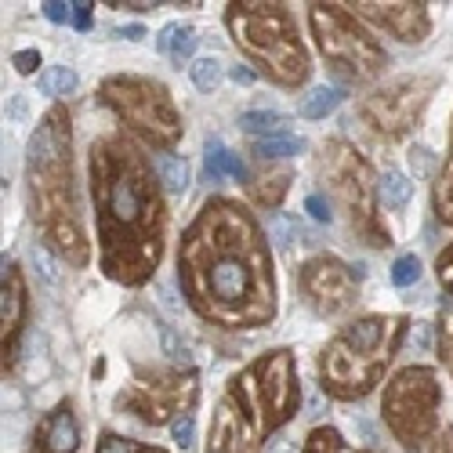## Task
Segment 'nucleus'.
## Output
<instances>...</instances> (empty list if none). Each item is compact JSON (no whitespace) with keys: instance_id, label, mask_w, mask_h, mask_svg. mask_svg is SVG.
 Segmentation results:
<instances>
[{"instance_id":"c85d7f7f","label":"nucleus","mask_w":453,"mask_h":453,"mask_svg":"<svg viewBox=\"0 0 453 453\" xmlns=\"http://www.w3.org/2000/svg\"><path fill=\"white\" fill-rule=\"evenodd\" d=\"M439 356L446 363V370L453 373V309L442 312V334H439Z\"/></svg>"},{"instance_id":"ea45409f","label":"nucleus","mask_w":453,"mask_h":453,"mask_svg":"<svg viewBox=\"0 0 453 453\" xmlns=\"http://www.w3.org/2000/svg\"><path fill=\"white\" fill-rule=\"evenodd\" d=\"M269 453H294V446H290L287 439H276V442L269 446Z\"/></svg>"},{"instance_id":"a211bd4d","label":"nucleus","mask_w":453,"mask_h":453,"mask_svg":"<svg viewBox=\"0 0 453 453\" xmlns=\"http://www.w3.org/2000/svg\"><path fill=\"white\" fill-rule=\"evenodd\" d=\"M77 73H73L69 65H51V69H44L41 73V81H36V88H41V95H48V98H65V95H73L77 91Z\"/></svg>"},{"instance_id":"a19ab883","label":"nucleus","mask_w":453,"mask_h":453,"mask_svg":"<svg viewBox=\"0 0 453 453\" xmlns=\"http://www.w3.org/2000/svg\"><path fill=\"white\" fill-rule=\"evenodd\" d=\"M124 36H127V41H142L145 29H142V26H127V29H124Z\"/></svg>"},{"instance_id":"6e6552de","label":"nucleus","mask_w":453,"mask_h":453,"mask_svg":"<svg viewBox=\"0 0 453 453\" xmlns=\"http://www.w3.org/2000/svg\"><path fill=\"white\" fill-rule=\"evenodd\" d=\"M439 403H442V388L435 370L406 366L388 381L381 410L392 435L406 449H421V442H428V435L439 428Z\"/></svg>"},{"instance_id":"9d476101","label":"nucleus","mask_w":453,"mask_h":453,"mask_svg":"<svg viewBox=\"0 0 453 453\" xmlns=\"http://www.w3.org/2000/svg\"><path fill=\"white\" fill-rule=\"evenodd\" d=\"M326 174H330L334 193L349 207L352 225L366 236V243L388 247L392 236H388V229H381V218H377V181H373L366 160H359L349 145L334 142L326 149Z\"/></svg>"},{"instance_id":"c756f323","label":"nucleus","mask_w":453,"mask_h":453,"mask_svg":"<svg viewBox=\"0 0 453 453\" xmlns=\"http://www.w3.org/2000/svg\"><path fill=\"white\" fill-rule=\"evenodd\" d=\"M145 446L134 442V439H124V435H102L98 442V453H142Z\"/></svg>"},{"instance_id":"423d86ee","label":"nucleus","mask_w":453,"mask_h":453,"mask_svg":"<svg viewBox=\"0 0 453 453\" xmlns=\"http://www.w3.org/2000/svg\"><path fill=\"white\" fill-rule=\"evenodd\" d=\"M229 399L240 406V413L257 432H276L297 410V399H301L290 352H273L265 359H257L250 370H243L240 377H233Z\"/></svg>"},{"instance_id":"2eb2a0df","label":"nucleus","mask_w":453,"mask_h":453,"mask_svg":"<svg viewBox=\"0 0 453 453\" xmlns=\"http://www.w3.org/2000/svg\"><path fill=\"white\" fill-rule=\"evenodd\" d=\"M77 446H81V428H77V418H73V406L58 403L48 418L36 425L29 453H77Z\"/></svg>"},{"instance_id":"f257e3e1","label":"nucleus","mask_w":453,"mask_h":453,"mask_svg":"<svg viewBox=\"0 0 453 453\" xmlns=\"http://www.w3.org/2000/svg\"><path fill=\"white\" fill-rule=\"evenodd\" d=\"M178 280L203 319L261 326L276 312L273 257L257 221L233 200H207L178 247Z\"/></svg>"},{"instance_id":"72a5a7b5","label":"nucleus","mask_w":453,"mask_h":453,"mask_svg":"<svg viewBox=\"0 0 453 453\" xmlns=\"http://www.w3.org/2000/svg\"><path fill=\"white\" fill-rule=\"evenodd\" d=\"M171 432H174V442L188 446V442H193V432H196V428H193V418H181V421H174V428H171Z\"/></svg>"},{"instance_id":"39448f33","label":"nucleus","mask_w":453,"mask_h":453,"mask_svg":"<svg viewBox=\"0 0 453 453\" xmlns=\"http://www.w3.org/2000/svg\"><path fill=\"white\" fill-rule=\"evenodd\" d=\"M236 48L283 88H297L309 77V55L297 41V26L283 4H229L225 15Z\"/></svg>"},{"instance_id":"a878e982","label":"nucleus","mask_w":453,"mask_h":453,"mask_svg":"<svg viewBox=\"0 0 453 453\" xmlns=\"http://www.w3.org/2000/svg\"><path fill=\"white\" fill-rule=\"evenodd\" d=\"M280 124H283L280 112H243V117H240V127L247 134H257V138L280 134Z\"/></svg>"},{"instance_id":"c03bdc74","label":"nucleus","mask_w":453,"mask_h":453,"mask_svg":"<svg viewBox=\"0 0 453 453\" xmlns=\"http://www.w3.org/2000/svg\"><path fill=\"white\" fill-rule=\"evenodd\" d=\"M359 453H370V449H359Z\"/></svg>"},{"instance_id":"5701e85b","label":"nucleus","mask_w":453,"mask_h":453,"mask_svg":"<svg viewBox=\"0 0 453 453\" xmlns=\"http://www.w3.org/2000/svg\"><path fill=\"white\" fill-rule=\"evenodd\" d=\"M250 149H254V157H261V160H283V157L297 153L301 142L294 134H269V138H254Z\"/></svg>"},{"instance_id":"4be33fe9","label":"nucleus","mask_w":453,"mask_h":453,"mask_svg":"<svg viewBox=\"0 0 453 453\" xmlns=\"http://www.w3.org/2000/svg\"><path fill=\"white\" fill-rule=\"evenodd\" d=\"M337 105H342V91L337 88H316V91L305 95V102H301V117L319 120V117H326V112H334Z\"/></svg>"},{"instance_id":"0eeeda50","label":"nucleus","mask_w":453,"mask_h":453,"mask_svg":"<svg viewBox=\"0 0 453 453\" xmlns=\"http://www.w3.org/2000/svg\"><path fill=\"white\" fill-rule=\"evenodd\" d=\"M98 95L149 145L171 149L181 138V117H178V109H174V102H171V95L160 81L127 77V73H120V77L102 81Z\"/></svg>"},{"instance_id":"20e7f679","label":"nucleus","mask_w":453,"mask_h":453,"mask_svg":"<svg viewBox=\"0 0 453 453\" xmlns=\"http://www.w3.org/2000/svg\"><path fill=\"white\" fill-rule=\"evenodd\" d=\"M399 337H403L399 316H363L352 326H345L323 349V359H319L323 388L337 399L366 395L381 381L385 366L392 363Z\"/></svg>"},{"instance_id":"bb28decb","label":"nucleus","mask_w":453,"mask_h":453,"mask_svg":"<svg viewBox=\"0 0 453 453\" xmlns=\"http://www.w3.org/2000/svg\"><path fill=\"white\" fill-rule=\"evenodd\" d=\"M421 280V257L418 254H403L395 265H392V283L395 287H410Z\"/></svg>"},{"instance_id":"b1692460","label":"nucleus","mask_w":453,"mask_h":453,"mask_svg":"<svg viewBox=\"0 0 453 453\" xmlns=\"http://www.w3.org/2000/svg\"><path fill=\"white\" fill-rule=\"evenodd\" d=\"M410 193H413V185H410V178H406L403 171H385V178H381V196H385L388 207H403V203L410 200Z\"/></svg>"},{"instance_id":"4c0bfd02","label":"nucleus","mask_w":453,"mask_h":453,"mask_svg":"<svg viewBox=\"0 0 453 453\" xmlns=\"http://www.w3.org/2000/svg\"><path fill=\"white\" fill-rule=\"evenodd\" d=\"M36 65H41V55H36V51H19L15 55V69L19 73H33Z\"/></svg>"},{"instance_id":"2f4dec72","label":"nucleus","mask_w":453,"mask_h":453,"mask_svg":"<svg viewBox=\"0 0 453 453\" xmlns=\"http://www.w3.org/2000/svg\"><path fill=\"white\" fill-rule=\"evenodd\" d=\"M269 229H273V236H276V243H283V247H287V243L294 240V225H290V221H287L283 214H276V218L269 221Z\"/></svg>"},{"instance_id":"37998d69","label":"nucleus","mask_w":453,"mask_h":453,"mask_svg":"<svg viewBox=\"0 0 453 453\" xmlns=\"http://www.w3.org/2000/svg\"><path fill=\"white\" fill-rule=\"evenodd\" d=\"M247 453H257V449H254V446H250V449H247Z\"/></svg>"},{"instance_id":"393cba45","label":"nucleus","mask_w":453,"mask_h":453,"mask_svg":"<svg viewBox=\"0 0 453 453\" xmlns=\"http://www.w3.org/2000/svg\"><path fill=\"white\" fill-rule=\"evenodd\" d=\"M188 77H193V84L200 88V91H218V84H221V62L218 58H196L193 65H188Z\"/></svg>"},{"instance_id":"58836bf2","label":"nucleus","mask_w":453,"mask_h":453,"mask_svg":"<svg viewBox=\"0 0 453 453\" xmlns=\"http://www.w3.org/2000/svg\"><path fill=\"white\" fill-rule=\"evenodd\" d=\"M233 81H236V84H250V81H254V73L243 69V65H236V69H233Z\"/></svg>"},{"instance_id":"f3484780","label":"nucleus","mask_w":453,"mask_h":453,"mask_svg":"<svg viewBox=\"0 0 453 453\" xmlns=\"http://www.w3.org/2000/svg\"><path fill=\"white\" fill-rule=\"evenodd\" d=\"M193 48H196V29L193 26H167L164 36H160V51L167 58H174L178 65L193 55Z\"/></svg>"},{"instance_id":"79ce46f5","label":"nucleus","mask_w":453,"mask_h":453,"mask_svg":"<svg viewBox=\"0 0 453 453\" xmlns=\"http://www.w3.org/2000/svg\"><path fill=\"white\" fill-rule=\"evenodd\" d=\"M142 453H164V449H153V446H145V449H142Z\"/></svg>"},{"instance_id":"f8f14e48","label":"nucleus","mask_w":453,"mask_h":453,"mask_svg":"<svg viewBox=\"0 0 453 453\" xmlns=\"http://www.w3.org/2000/svg\"><path fill=\"white\" fill-rule=\"evenodd\" d=\"M432 88H435V81H395L385 91H373L370 98H363L359 112L373 131L403 134L413 120H418V112L425 109Z\"/></svg>"},{"instance_id":"c9c22d12","label":"nucleus","mask_w":453,"mask_h":453,"mask_svg":"<svg viewBox=\"0 0 453 453\" xmlns=\"http://www.w3.org/2000/svg\"><path fill=\"white\" fill-rule=\"evenodd\" d=\"M432 345V326L428 323H413V349L425 352Z\"/></svg>"},{"instance_id":"1a4fd4ad","label":"nucleus","mask_w":453,"mask_h":453,"mask_svg":"<svg viewBox=\"0 0 453 453\" xmlns=\"http://www.w3.org/2000/svg\"><path fill=\"white\" fill-rule=\"evenodd\" d=\"M312 33L319 41L323 58L349 81L373 77L385 65V48L356 22V15L345 4H312Z\"/></svg>"},{"instance_id":"dca6fc26","label":"nucleus","mask_w":453,"mask_h":453,"mask_svg":"<svg viewBox=\"0 0 453 453\" xmlns=\"http://www.w3.org/2000/svg\"><path fill=\"white\" fill-rule=\"evenodd\" d=\"M26 319V287L19 265L4 261V301H0V326H4V359H15L19 349V330Z\"/></svg>"},{"instance_id":"6ab92c4d","label":"nucleus","mask_w":453,"mask_h":453,"mask_svg":"<svg viewBox=\"0 0 453 453\" xmlns=\"http://www.w3.org/2000/svg\"><path fill=\"white\" fill-rule=\"evenodd\" d=\"M157 174H160L167 193H185L188 188V164L181 157H174V153H160L157 157Z\"/></svg>"},{"instance_id":"ddd939ff","label":"nucleus","mask_w":453,"mask_h":453,"mask_svg":"<svg viewBox=\"0 0 453 453\" xmlns=\"http://www.w3.org/2000/svg\"><path fill=\"white\" fill-rule=\"evenodd\" d=\"M301 290L319 316H342L356 305V280L337 257H312L301 265Z\"/></svg>"},{"instance_id":"aec40b11","label":"nucleus","mask_w":453,"mask_h":453,"mask_svg":"<svg viewBox=\"0 0 453 453\" xmlns=\"http://www.w3.org/2000/svg\"><path fill=\"white\" fill-rule=\"evenodd\" d=\"M435 211L446 225H453V138H449V153H446L442 174L435 181Z\"/></svg>"},{"instance_id":"9b49d317","label":"nucleus","mask_w":453,"mask_h":453,"mask_svg":"<svg viewBox=\"0 0 453 453\" xmlns=\"http://www.w3.org/2000/svg\"><path fill=\"white\" fill-rule=\"evenodd\" d=\"M193 399H196V377L181 370H167L153 377H138L131 392L120 395V406H127L145 425H167L174 413L188 418Z\"/></svg>"},{"instance_id":"f03ea898","label":"nucleus","mask_w":453,"mask_h":453,"mask_svg":"<svg viewBox=\"0 0 453 453\" xmlns=\"http://www.w3.org/2000/svg\"><path fill=\"white\" fill-rule=\"evenodd\" d=\"M91 196L102 269L127 287L153 276L164 254V196L145 153L120 131L91 145Z\"/></svg>"},{"instance_id":"f704fd0d","label":"nucleus","mask_w":453,"mask_h":453,"mask_svg":"<svg viewBox=\"0 0 453 453\" xmlns=\"http://www.w3.org/2000/svg\"><path fill=\"white\" fill-rule=\"evenodd\" d=\"M44 15H48L51 22H65V19H73V4H58V0H48Z\"/></svg>"},{"instance_id":"473e14b6","label":"nucleus","mask_w":453,"mask_h":453,"mask_svg":"<svg viewBox=\"0 0 453 453\" xmlns=\"http://www.w3.org/2000/svg\"><path fill=\"white\" fill-rule=\"evenodd\" d=\"M305 207H309V214H312L316 221H330V203H326L323 196H316V193H312V196L305 200Z\"/></svg>"},{"instance_id":"e433bc0d","label":"nucleus","mask_w":453,"mask_h":453,"mask_svg":"<svg viewBox=\"0 0 453 453\" xmlns=\"http://www.w3.org/2000/svg\"><path fill=\"white\" fill-rule=\"evenodd\" d=\"M73 26H77V29H88L91 26V4H84V0L73 4Z\"/></svg>"},{"instance_id":"7ed1b4c3","label":"nucleus","mask_w":453,"mask_h":453,"mask_svg":"<svg viewBox=\"0 0 453 453\" xmlns=\"http://www.w3.org/2000/svg\"><path fill=\"white\" fill-rule=\"evenodd\" d=\"M73 131L65 109H51L48 117L36 124L29 138V207L33 221L73 265L88 261V236L81 225V207H77V188H73Z\"/></svg>"},{"instance_id":"4468645a","label":"nucleus","mask_w":453,"mask_h":453,"mask_svg":"<svg viewBox=\"0 0 453 453\" xmlns=\"http://www.w3.org/2000/svg\"><path fill=\"white\" fill-rule=\"evenodd\" d=\"M363 19L395 33L399 41H425L428 33V4H356Z\"/></svg>"},{"instance_id":"7c9ffc66","label":"nucleus","mask_w":453,"mask_h":453,"mask_svg":"<svg viewBox=\"0 0 453 453\" xmlns=\"http://www.w3.org/2000/svg\"><path fill=\"white\" fill-rule=\"evenodd\" d=\"M439 283L446 287V294L453 297V243L439 254Z\"/></svg>"},{"instance_id":"cd10ccee","label":"nucleus","mask_w":453,"mask_h":453,"mask_svg":"<svg viewBox=\"0 0 453 453\" xmlns=\"http://www.w3.org/2000/svg\"><path fill=\"white\" fill-rule=\"evenodd\" d=\"M33 265H36V273H41L48 283H58V261L51 257V250L44 247V243H33Z\"/></svg>"},{"instance_id":"412c9836","label":"nucleus","mask_w":453,"mask_h":453,"mask_svg":"<svg viewBox=\"0 0 453 453\" xmlns=\"http://www.w3.org/2000/svg\"><path fill=\"white\" fill-rule=\"evenodd\" d=\"M207 174L218 181V178H225V174H229V178H236V181H243L247 178V167L229 153V149H221L218 142L207 149Z\"/></svg>"}]
</instances>
